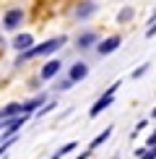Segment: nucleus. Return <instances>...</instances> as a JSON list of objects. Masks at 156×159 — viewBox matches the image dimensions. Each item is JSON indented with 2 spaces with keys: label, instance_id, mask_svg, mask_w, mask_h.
Instances as JSON below:
<instances>
[{
  "label": "nucleus",
  "instance_id": "obj_1",
  "mask_svg": "<svg viewBox=\"0 0 156 159\" xmlns=\"http://www.w3.org/2000/svg\"><path fill=\"white\" fill-rule=\"evenodd\" d=\"M65 42H68V39H65V37H55V39H47V42H44V44H37V47H29V50H26V52H21V55H18V65H21V63H26V60H31V57H42V55H52V52H57V50H60L63 47V44Z\"/></svg>",
  "mask_w": 156,
  "mask_h": 159
},
{
  "label": "nucleus",
  "instance_id": "obj_2",
  "mask_svg": "<svg viewBox=\"0 0 156 159\" xmlns=\"http://www.w3.org/2000/svg\"><path fill=\"white\" fill-rule=\"evenodd\" d=\"M117 89H120V81H115V84H112V86H109V89L99 97V102H94V107L89 110V117H96L99 112H104V110H107L109 104L115 102V91H117Z\"/></svg>",
  "mask_w": 156,
  "mask_h": 159
},
{
  "label": "nucleus",
  "instance_id": "obj_3",
  "mask_svg": "<svg viewBox=\"0 0 156 159\" xmlns=\"http://www.w3.org/2000/svg\"><path fill=\"white\" fill-rule=\"evenodd\" d=\"M21 21H24V11L21 8H11V11H5V16H3V29L16 31L18 26H21Z\"/></svg>",
  "mask_w": 156,
  "mask_h": 159
},
{
  "label": "nucleus",
  "instance_id": "obj_4",
  "mask_svg": "<svg viewBox=\"0 0 156 159\" xmlns=\"http://www.w3.org/2000/svg\"><path fill=\"white\" fill-rule=\"evenodd\" d=\"M120 44H122V37H107V39H102V42L96 44V52H99L102 57H104V55H112Z\"/></svg>",
  "mask_w": 156,
  "mask_h": 159
},
{
  "label": "nucleus",
  "instance_id": "obj_5",
  "mask_svg": "<svg viewBox=\"0 0 156 159\" xmlns=\"http://www.w3.org/2000/svg\"><path fill=\"white\" fill-rule=\"evenodd\" d=\"M94 13H96V3H91V0H83V3H78V5H76L73 16L78 18V21H86V18H91Z\"/></svg>",
  "mask_w": 156,
  "mask_h": 159
},
{
  "label": "nucleus",
  "instance_id": "obj_6",
  "mask_svg": "<svg viewBox=\"0 0 156 159\" xmlns=\"http://www.w3.org/2000/svg\"><path fill=\"white\" fill-rule=\"evenodd\" d=\"M60 68H63L60 60H50V63H44V68L39 70V78H42V81H50V78H55L57 73H60Z\"/></svg>",
  "mask_w": 156,
  "mask_h": 159
},
{
  "label": "nucleus",
  "instance_id": "obj_7",
  "mask_svg": "<svg viewBox=\"0 0 156 159\" xmlns=\"http://www.w3.org/2000/svg\"><path fill=\"white\" fill-rule=\"evenodd\" d=\"M44 102H47V94H37V97H31L29 102H21V104H24V115H31V112H37Z\"/></svg>",
  "mask_w": 156,
  "mask_h": 159
},
{
  "label": "nucleus",
  "instance_id": "obj_8",
  "mask_svg": "<svg viewBox=\"0 0 156 159\" xmlns=\"http://www.w3.org/2000/svg\"><path fill=\"white\" fill-rule=\"evenodd\" d=\"M16 115H24V104L21 102H11L0 110V120H8V117H16Z\"/></svg>",
  "mask_w": 156,
  "mask_h": 159
},
{
  "label": "nucleus",
  "instance_id": "obj_9",
  "mask_svg": "<svg viewBox=\"0 0 156 159\" xmlns=\"http://www.w3.org/2000/svg\"><path fill=\"white\" fill-rule=\"evenodd\" d=\"M13 47H16V52L21 55V52H26L29 47H34V37L31 34H18L16 39H13Z\"/></svg>",
  "mask_w": 156,
  "mask_h": 159
},
{
  "label": "nucleus",
  "instance_id": "obj_10",
  "mask_svg": "<svg viewBox=\"0 0 156 159\" xmlns=\"http://www.w3.org/2000/svg\"><path fill=\"white\" fill-rule=\"evenodd\" d=\"M89 76V65L86 63H76L73 65V68H70V73H68V78H70V81H83V78H86Z\"/></svg>",
  "mask_w": 156,
  "mask_h": 159
},
{
  "label": "nucleus",
  "instance_id": "obj_11",
  "mask_svg": "<svg viewBox=\"0 0 156 159\" xmlns=\"http://www.w3.org/2000/svg\"><path fill=\"white\" fill-rule=\"evenodd\" d=\"M96 39H99V37H96L94 31H83V34L78 37V47L86 50V47H91V44H96Z\"/></svg>",
  "mask_w": 156,
  "mask_h": 159
},
{
  "label": "nucleus",
  "instance_id": "obj_12",
  "mask_svg": "<svg viewBox=\"0 0 156 159\" xmlns=\"http://www.w3.org/2000/svg\"><path fill=\"white\" fill-rule=\"evenodd\" d=\"M109 136H112V128H107V130H102V133H99V136H96V138H94V141H91V143H89V151H94V149H99V146H102V143H104V141H107V138H109Z\"/></svg>",
  "mask_w": 156,
  "mask_h": 159
},
{
  "label": "nucleus",
  "instance_id": "obj_13",
  "mask_svg": "<svg viewBox=\"0 0 156 159\" xmlns=\"http://www.w3.org/2000/svg\"><path fill=\"white\" fill-rule=\"evenodd\" d=\"M133 16H135V11H133V8L128 5V8H122L120 13H117V21H120V24H128L130 18H133Z\"/></svg>",
  "mask_w": 156,
  "mask_h": 159
},
{
  "label": "nucleus",
  "instance_id": "obj_14",
  "mask_svg": "<svg viewBox=\"0 0 156 159\" xmlns=\"http://www.w3.org/2000/svg\"><path fill=\"white\" fill-rule=\"evenodd\" d=\"M16 141H18V136H11V138H5V141L0 143V159L5 157V151H8V149H11L13 143H16Z\"/></svg>",
  "mask_w": 156,
  "mask_h": 159
},
{
  "label": "nucleus",
  "instance_id": "obj_15",
  "mask_svg": "<svg viewBox=\"0 0 156 159\" xmlns=\"http://www.w3.org/2000/svg\"><path fill=\"white\" fill-rule=\"evenodd\" d=\"M76 146H78V141H68L65 146L57 151V157H63V154H70V151H76Z\"/></svg>",
  "mask_w": 156,
  "mask_h": 159
},
{
  "label": "nucleus",
  "instance_id": "obj_16",
  "mask_svg": "<svg viewBox=\"0 0 156 159\" xmlns=\"http://www.w3.org/2000/svg\"><path fill=\"white\" fill-rule=\"evenodd\" d=\"M70 86H73V81H70V78H63L60 84H55V91H68Z\"/></svg>",
  "mask_w": 156,
  "mask_h": 159
},
{
  "label": "nucleus",
  "instance_id": "obj_17",
  "mask_svg": "<svg viewBox=\"0 0 156 159\" xmlns=\"http://www.w3.org/2000/svg\"><path fill=\"white\" fill-rule=\"evenodd\" d=\"M135 159H156V151L154 149H143V151H138Z\"/></svg>",
  "mask_w": 156,
  "mask_h": 159
},
{
  "label": "nucleus",
  "instance_id": "obj_18",
  "mask_svg": "<svg viewBox=\"0 0 156 159\" xmlns=\"http://www.w3.org/2000/svg\"><path fill=\"white\" fill-rule=\"evenodd\" d=\"M50 110H55V102H50V104H44V107H42V110L37 112V120H39V117H44V115H47Z\"/></svg>",
  "mask_w": 156,
  "mask_h": 159
},
{
  "label": "nucleus",
  "instance_id": "obj_19",
  "mask_svg": "<svg viewBox=\"0 0 156 159\" xmlns=\"http://www.w3.org/2000/svg\"><path fill=\"white\" fill-rule=\"evenodd\" d=\"M148 68H151V65H148V63H143V65H141V68H135V70H133V78H141V76H143V73H146V70H148Z\"/></svg>",
  "mask_w": 156,
  "mask_h": 159
},
{
  "label": "nucleus",
  "instance_id": "obj_20",
  "mask_svg": "<svg viewBox=\"0 0 156 159\" xmlns=\"http://www.w3.org/2000/svg\"><path fill=\"white\" fill-rule=\"evenodd\" d=\"M89 154H91V151H83V154H78L76 159H89Z\"/></svg>",
  "mask_w": 156,
  "mask_h": 159
},
{
  "label": "nucleus",
  "instance_id": "obj_21",
  "mask_svg": "<svg viewBox=\"0 0 156 159\" xmlns=\"http://www.w3.org/2000/svg\"><path fill=\"white\" fill-rule=\"evenodd\" d=\"M50 159H60V157H57V154H52V157H50Z\"/></svg>",
  "mask_w": 156,
  "mask_h": 159
},
{
  "label": "nucleus",
  "instance_id": "obj_22",
  "mask_svg": "<svg viewBox=\"0 0 156 159\" xmlns=\"http://www.w3.org/2000/svg\"><path fill=\"white\" fill-rule=\"evenodd\" d=\"M151 21H156V11H154V18H151Z\"/></svg>",
  "mask_w": 156,
  "mask_h": 159
},
{
  "label": "nucleus",
  "instance_id": "obj_23",
  "mask_svg": "<svg viewBox=\"0 0 156 159\" xmlns=\"http://www.w3.org/2000/svg\"><path fill=\"white\" fill-rule=\"evenodd\" d=\"M151 117H156V110H154V112H151Z\"/></svg>",
  "mask_w": 156,
  "mask_h": 159
},
{
  "label": "nucleus",
  "instance_id": "obj_24",
  "mask_svg": "<svg viewBox=\"0 0 156 159\" xmlns=\"http://www.w3.org/2000/svg\"><path fill=\"white\" fill-rule=\"evenodd\" d=\"M0 143H3V136H0Z\"/></svg>",
  "mask_w": 156,
  "mask_h": 159
}]
</instances>
